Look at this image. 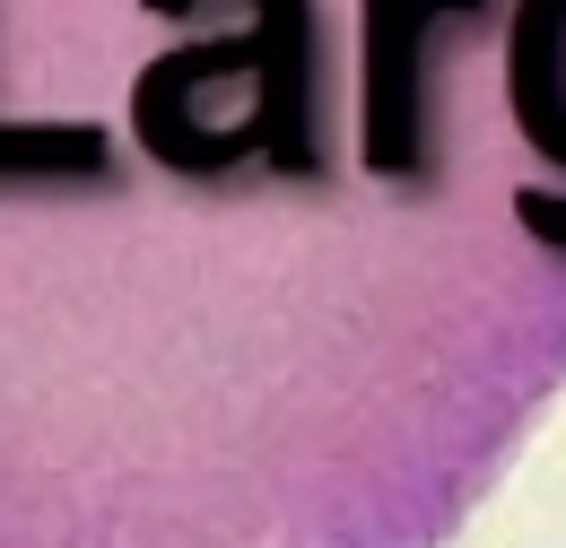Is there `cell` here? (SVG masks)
Listing matches in <instances>:
<instances>
[{
  "label": "cell",
  "instance_id": "6da1fadb",
  "mask_svg": "<svg viewBox=\"0 0 566 548\" xmlns=\"http://www.w3.org/2000/svg\"><path fill=\"white\" fill-rule=\"evenodd\" d=\"M566 383V0H0V548H436Z\"/></svg>",
  "mask_w": 566,
  "mask_h": 548
}]
</instances>
